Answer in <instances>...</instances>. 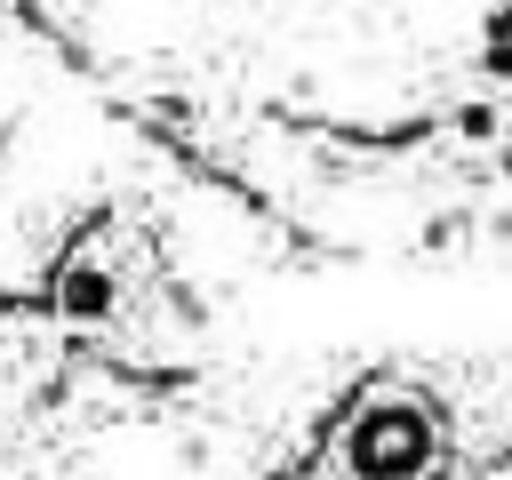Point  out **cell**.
I'll use <instances>...</instances> for the list:
<instances>
[{
  "mask_svg": "<svg viewBox=\"0 0 512 480\" xmlns=\"http://www.w3.org/2000/svg\"><path fill=\"white\" fill-rule=\"evenodd\" d=\"M472 480H512V456H496L488 472H472Z\"/></svg>",
  "mask_w": 512,
  "mask_h": 480,
  "instance_id": "cell-2",
  "label": "cell"
},
{
  "mask_svg": "<svg viewBox=\"0 0 512 480\" xmlns=\"http://www.w3.org/2000/svg\"><path fill=\"white\" fill-rule=\"evenodd\" d=\"M456 424L424 376H368L280 480H448Z\"/></svg>",
  "mask_w": 512,
  "mask_h": 480,
  "instance_id": "cell-1",
  "label": "cell"
}]
</instances>
